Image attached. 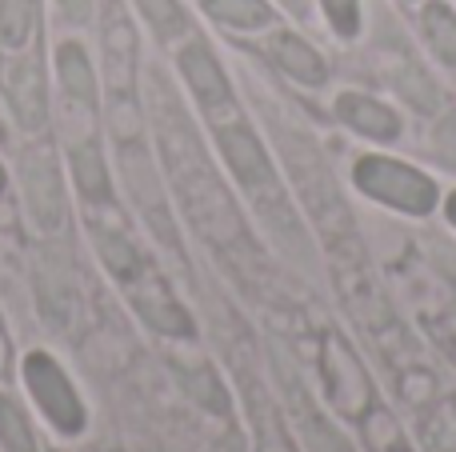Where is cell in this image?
<instances>
[{"label": "cell", "mask_w": 456, "mask_h": 452, "mask_svg": "<svg viewBox=\"0 0 456 452\" xmlns=\"http://www.w3.org/2000/svg\"><path fill=\"white\" fill-rule=\"evenodd\" d=\"M425 36H428V48H433L444 64L456 69V16H452V8H444V4L425 8Z\"/></svg>", "instance_id": "ac0fdd59"}, {"label": "cell", "mask_w": 456, "mask_h": 452, "mask_svg": "<svg viewBox=\"0 0 456 452\" xmlns=\"http://www.w3.org/2000/svg\"><path fill=\"white\" fill-rule=\"evenodd\" d=\"M321 4L340 36H356V32H361V4H356V0H321Z\"/></svg>", "instance_id": "ffe728a7"}, {"label": "cell", "mask_w": 456, "mask_h": 452, "mask_svg": "<svg viewBox=\"0 0 456 452\" xmlns=\"http://www.w3.org/2000/svg\"><path fill=\"white\" fill-rule=\"evenodd\" d=\"M284 4H292V8H297V12H300V8H305V0H284Z\"/></svg>", "instance_id": "d4e9b609"}, {"label": "cell", "mask_w": 456, "mask_h": 452, "mask_svg": "<svg viewBox=\"0 0 456 452\" xmlns=\"http://www.w3.org/2000/svg\"><path fill=\"white\" fill-rule=\"evenodd\" d=\"M0 189H4V168H0Z\"/></svg>", "instance_id": "484cf974"}, {"label": "cell", "mask_w": 456, "mask_h": 452, "mask_svg": "<svg viewBox=\"0 0 456 452\" xmlns=\"http://www.w3.org/2000/svg\"><path fill=\"white\" fill-rule=\"evenodd\" d=\"M61 12L69 16L72 24H85L93 16V0H61Z\"/></svg>", "instance_id": "603a6c76"}, {"label": "cell", "mask_w": 456, "mask_h": 452, "mask_svg": "<svg viewBox=\"0 0 456 452\" xmlns=\"http://www.w3.org/2000/svg\"><path fill=\"white\" fill-rule=\"evenodd\" d=\"M213 133H216V144H221L228 168H232V176L240 181V189L256 200V208L268 216V224H273L276 232H289V229L297 232V224H292V216H289L284 189H281V181H276V168H273V160L265 157V149H260L256 133H252L240 117L224 120L221 112H213Z\"/></svg>", "instance_id": "7a4b0ae2"}, {"label": "cell", "mask_w": 456, "mask_h": 452, "mask_svg": "<svg viewBox=\"0 0 456 452\" xmlns=\"http://www.w3.org/2000/svg\"><path fill=\"white\" fill-rule=\"evenodd\" d=\"M205 12L228 28H265L273 24V8L265 0H205Z\"/></svg>", "instance_id": "9a60e30c"}, {"label": "cell", "mask_w": 456, "mask_h": 452, "mask_svg": "<svg viewBox=\"0 0 456 452\" xmlns=\"http://www.w3.org/2000/svg\"><path fill=\"white\" fill-rule=\"evenodd\" d=\"M184 384H189V392H192V397H197V400H205V405L213 408V413H224V408H228L221 381H216V376L208 373V368H200V376H197V381H192V376H184Z\"/></svg>", "instance_id": "44dd1931"}, {"label": "cell", "mask_w": 456, "mask_h": 452, "mask_svg": "<svg viewBox=\"0 0 456 452\" xmlns=\"http://www.w3.org/2000/svg\"><path fill=\"white\" fill-rule=\"evenodd\" d=\"M449 221L456 224V192H452V197H449Z\"/></svg>", "instance_id": "cb8c5ba5"}, {"label": "cell", "mask_w": 456, "mask_h": 452, "mask_svg": "<svg viewBox=\"0 0 456 452\" xmlns=\"http://www.w3.org/2000/svg\"><path fill=\"white\" fill-rule=\"evenodd\" d=\"M128 296H133L136 312H141V317L149 320L157 333H165V336H192L189 312H184L181 304L173 301V293H168V288L160 285L152 272H144V277L136 280L133 288H128Z\"/></svg>", "instance_id": "ba28073f"}, {"label": "cell", "mask_w": 456, "mask_h": 452, "mask_svg": "<svg viewBox=\"0 0 456 452\" xmlns=\"http://www.w3.org/2000/svg\"><path fill=\"white\" fill-rule=\"evenodd\" d=\"M72 176H77V189L85 192V200H109L112 197L109 168H104V157H101V144L80 141L77 149H72Z\"/></svg>", "instance_id": "5bb4252c"}, {"label": "cell", "mask_w": 456, "mask_h": 452, "mask_svg": "<svg viewBox=\"0 0 456 452\" xmlns=\"http://www.w3.org/2000/svg\"><path fill=\"white\" fill-rule=\"evenodd\" d=\"M0 448L4 452H37V440H32L28 416L16 405L12 397L0 392Z\"/></svg>", "instance_id": "e0dca14e"}, {"label": "cell", "mask_w": 456, "mask_h": 452, "mask_svg": "<svg viewBox=\"0 0 456 452\" xmlns=\"http://www.w3.org/2000/svg\"><path fill=\"white\" fill-rule=\"evenodd\" d=\"M20 184H24V205L40 232H56L64 224V184L61 168H56L48 149H28L20 160Z\"/></svg>", "instance_id": "5b68a950"}, {"label": "cell", "mask_w": 456, "mask_h": 452, "mask_svg": "<svg viewBox=\"0 0 456 452\" xmlns=\"http://www.w3.org/2000/svg\"><path fill=\"white\" fill-rule=\"evenodd\" d=\"M157 120H160V149L168 157V168H173V181L184 197V208L192 213V221L200 224L208 240L216 245H228V240H240V216H236L232 200L221 189V181L213 176L208 160L200 157V144L192 141L189 120L184 112L168 101V93L157 96Z\"/></svg>", "instance_id": "6da1fadb"}, {"label": "cell", "mask_w": 456, "mask_h": 452, "mask_svg": "<svg viewBox=\"0 0 456 452\" xmlns=\"http://www.w3.org/2000/svg\"><path fill=\"white\" fill-rule=\"evenodd\" d=\"M37 28V0H0V48H24Z\"/></svg>", "instance_id": "2e32d148"}, {"label": "cell", "mask_w": 456, "mask_h": 452, "mask_svg": "<svg viewBox=\"0 0 456 452\" xmlns=\"http://www.w3.org/2000/svg\"><path fill=\"white\" fill-rule=\"evenodd\" d=\"M136 8H141L144 20L157 28V36H165V40L181 36V32L189 28V20H184V12H181L176 0H136Z\"/></svg>", "instance_id": "d6986e66"}, {"label": "cell", "mask_w": 456, "mask_h": 452, "mask_svg": "<svg viewBox=\"0 0 456 452\" xmlns=\"http://www.w3.org/2000/svg\"><path fill=\"white\" fill-rule=\"evenodd\" d=\"M273 61L281 64L292 80H300V85H324V77H329L324 61L316 56V48H308L305 40L292 36V32H281V36L273 40Z\"/></svg>", "instance_id": "7c38bea8"}, {"label": "cell", "mask_w": 456, "mask_h": 452, "mask_svg": "<svg viewBox=\"0 0 456 452\" xmlns=\"http://www.w3.org/2000/svg\"><path fill=\"white\" fill-rule=\"evenodd\" d=\"M181 72H184V80H189V88H192V96H197V104L213 117V112H224V109H232V88H228V77H224V69L216 64V56L208 52L205 44H189L181 52Z\"/></svg>", "instance_id": "52a82bcc"}, {"label": "cell", "mask_w": 456, "mask_h": 452, "mask_svg": "<svg viewBox=\"0 0 456 452\" xmlns=\"http://www.w3.org/2000/svg\"><path fill=\"white\" fill-rule=\"evenodd\" d=\"M0 85L4 96L12 104L16 120H20L28 133L45 128L48 120V96H45V77H40V64L32 56H12V61L0 69Z\"/></svg>", "instance_id": "8992f818"}, {"label": "cell", "mask_w": 456, "mask_h": 452, "mask_svg": "<svg viewBox=\"0 0 456 452\" xmlns=\"http://www.w3.org/2000/svg\"><path fill=\"white\" fill-rule=\"evenodd\" d=\"M24 384H28L37 408L45 413V421L53 424L56 432L77 437V432L85 429V421H88L85 405H80L72 381L64 376V368L56 365L48 352H28V357H24Z\"/></svg>", "instance_id": "277c9868"}, {"label": "cell", "mask_w": 456, "mask_h": 452, "mask_svg": "<svg viewBox=\"0 0 456 452\" xmlns=\"http://www.w3.org/2000/svg\"><path fill=\"white\" fill-rule=\"evenodd\" d=\"M96 248H101L104 264H109V272L120 280L125 288H133L136 280L144 277V261L141 253H136V245L125 237V232H112V229H96Z\"/></svg>", "instance_id": "4fadbf2b"}, {"label": "cell", "mask_w": 456, "mask_h": 452, "mask_svg": "<svg viewBox=\"0 0 456 452\" xmlns=\"http://www.w3.org/2000/svg\"><path fill=\"white\" fill-rule=\"evenodd\" d=\"M337 117L345 120L353 133L369 136V141H396L401 136V120L388 104L372 101V96H361V93H345L337 101Z\"/></svg>", "instance_id": "9c48e42d"}, {"label": "cell", "mask_w": 456, "mask_h": 452, "mask_svg": "<svg viewBox=\"0 0 456 452\" xmlns=\"http://www.w3.org/2000/svg\"><path fill=\"white\" fill-rule=\"evenodd\" d=\"M69 261H64V253L61 248H45V256H40V269H37V277H40V301H45V309H48V317L61 325L64 317H72V285H69Z\"/></svg>", "instance_id": "8fae6325"}, {"label": "cell", "mask_w": 456, "mask_h": 452, "mask_svg": "<svg viewBox=\"0 0 456 452\" xmlns=\"http://www.w3.org/2000/svg\"><path fill=\"white\" fill-rule=\"evenodd\" d=\"M56 77H61V88L72 104H80L85 112L96 109V72H93V64H88V56L80 44L56 48Z\"/></svg>", "instance_id": "30bf717a"}, {"label": "cell", "mask_w": 456, "mask_h": 452, "mask_svg": "<svg viewBox=\"0 0 456 452\" xmlns=\"http://www.w3.org/2000/svg\"><path fill=\"white\" fill-rule=\"evenodd\" d=\"M401 88H404V96H409V101L417 104V109H425V112H433V109H436V88L428 85L425 72H420V77H417V72H409V77L401 80Z\"/></svg>", "instance_id": "7402d4cb"}, {"label": "cell", "mask_w": 456, "mask_h": 452, "mask_svg": "<svg viewBox=\"0 0 456 452\" xmlns=\"http://www.w3.org/2000/svg\"><path fill=\"white\" fill-rule=\"evenodd\" d=\"M353 181H356V189L369 192L372 200L393 205V208L412 213V216L433 213V205H436V184L428 181L425 173H417V168L401 165V160L364 157V160H356Z\"/></svg>", "instance_id": "3957f363"}]
</instances>
